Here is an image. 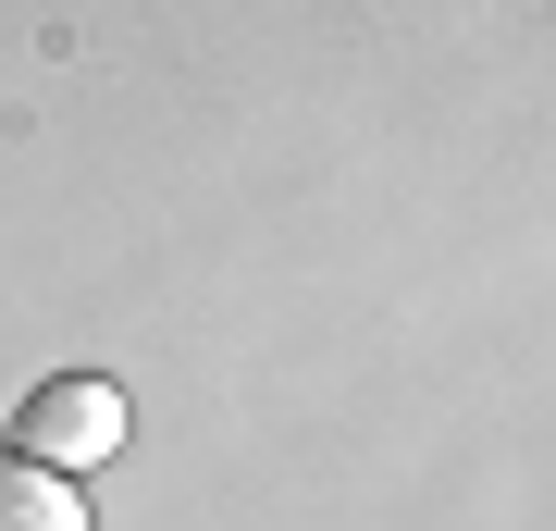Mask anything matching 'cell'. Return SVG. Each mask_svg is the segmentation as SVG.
Segmentation results:
<instances>
[{"label": "cell", "mask_w": 556, "mask_h": 531, "mask_svg": "<svg viewBox=\"0 0 556 531\" xmlns=\"http://www.w3.org/2000/svg\"><path fill=\"white\" fill-rule=\"evenodd\" d=\"M0 531H87V507H75V482H62V470L13 457V470H0Z\"/></svg>", "instance_id": "2"}, {"label": "cell", "mask_w": 556, "mask_h": 531, "mask_svg": "<svg viewBox=\"0 0 556 531\" xmlns=\"http://www.w3.org/2000/svg\"><path fill=\"white\" fill-rule=\"evenodd\" d=\"M124 445V383H100V371H50L38 395L13 408V457H38V470H100V457Z\"/></svg>", "instance_id": "1"}]
</instances>
